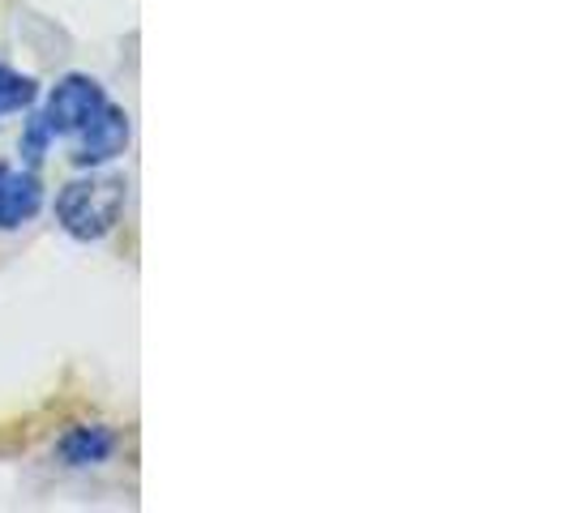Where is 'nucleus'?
Listing matches in <instances>:
<instances>
[{
  "instance_id": "nucleus-8",
  "label": "nucleus",
  "mask_w": 569,
  "mask_h": 513,
  "mask_svg": "<svg viewBox=\"0 0 569 513\" xmlns=\"http://www.w3.org/2000/svg\"><path fill=\"white\" fill-rule=\"evenodd\" d=\"M4 175H9V163H0V180H4Z\"/></svg>"
},
{
  "instance_id": "nucleus-5",
  "label": "nucleus",
  "mask_w": 569,
  "mask_h": 513,
  "mask_svg": "<svg viewBox=\"0 0 569 513\" xmlns=\"http://www.w3.org/2000/svg\"><path fill=\"white\" fill-rule=\"evenodd\" d=\"M39 210H43V180L34 175V168H9V175L0 180V231H22L39 219Z\"/></svg>"
},
{
  "instance_id": "nucleus-3",
  "label": "nucleus",
  "mask_w": 569,
  "mask_h": 513,
  "mask_svg": "<svg viewBox=\"0 0 569 513\" xmlns=\"http://www.w3.org/2000/svg\"><path fill=\"white\" fill-rule=\"evenodd\" d=\"M129 142H133V120H129V112H124L120 103L108 99V103L94 112V120L78 133L73 168L78 171L108 168V163H116V159L129 150Z\"/></svg>"
},
{
  "instance_id": "nucleus-7",
  "label": "nucleus",
  "mask_w": 569,
  "mask_h": 513,
  "mask_svg": "<svg viewBox=\"0 0 569 513\" xmlns=\"http://www.w3.org/2000/svg\"><path fill=\"white\" fill-rule=\"evenodd\" d=\"M52 142H57V133L48 129L43 112H30L27 124H22V138H18V154L27 159L30 168H39V163H43V154L52 150Z\"/></svg>"
},
{
  "instance_id": "nucleus-2",
  "label": "nucleus",
  "mask_w": 569,
  "mask_h": 513,
  "mask_svg": "<svg viewBox=\"0 0 569 513\" xmlns=\"http://www.w3.org/2000/svg\"><path fill=\"white\" fill-rule=\"evenodd\" d=\"M103 103H108V90L99 86V78H90V73H64L48 90V99H43L39 112H43L48 129L57 138H78Z\"/></svg>"
},
{
  "instance_id": "nucleus-4",
  "label": "nucleus",
  "mask_w": 569,
  "mask_h": 513,
  "mask_svg": "<svg viewBox=\"0 0 569 513\" xmlns=\"http://www.w3.org/2000/svg\"><path fill=\"white\" fill-rule=\"evenodd\" d=\"M120 454V432L112 424H73L57 436V462L69 471H90Z\"/></svg>"
},
{
  "instance_id": "nucleus-1",
  "label": "nucleus",
  "mask_w": 569,
  "mask_h": 513,
  "mask_svg": "<svg viewBox=\"0 0 569 513\" xmlns=\"http://www.w3.org/2000/svg\"><path fill=\"white\" fill-rule=\"evenodd\" d=\"M124 205H129V180L116 175V171L90 168L82 175H73L69 184H60L57 201H52V214H57L60 231L69 240L99 244V240H108L120 228Z\"/></svg>"
},
{
  "instance_id": "nucleus-6",
  "label": "nucleus",
  "mask_w": 569,
  "mask_h": 513,
  "mask_svg": "<svg viewBox=\"0 0 569 513\" xmlns=\"http://www.w3.org/2000/svg\"><path fill=\"white\" fill-rule=\"evenodd\" d=\"M34 103H39V78H30V73L0 60V115L30 112Z\"/></svg>"
}]
</instances>
